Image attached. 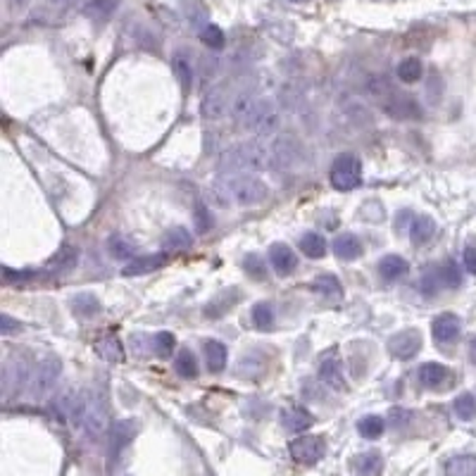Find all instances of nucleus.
Listing matches in <instances>:
<instances>
[{"label": "nucleus", "instance_id": "35", "mask_svg": "<svg viewBox=\"0 0 476 476\" xmlns=\"http://www.w3.org/2000/svg\"><path fill=\"white\" fill-rule=\"evenodd\" d=\"M174 369L179 377L184 379H196L198 377V360L196 355L191 350H179V355H176L174 360Z\"/></svg>", "mask_w": 476, "mask_h": 476}, {"label": "nucleus", "instance_id": "48", "mask_svg": "<svg viewBox=\"0 0 476 476\" xmlns=\"http://www.w3.org/2000/svg\"><path fill=\"white\" fill-rule=\"evenodd\" d=\"M469 360H472L474 365H476V336L472 339V343H469Z\"/></svg>", "mask_w": 476, "mask_h": 476}, {"label": "nucleus", "instance_id": "13", "mask_svg": "<svg viewBox=\"0 0 476 476\" xmlns=\"http://www.w3.org/2000/svg\"><path fill=\"white\" fill-rule=\"evenodd\" d=\"M167 253H158V255H138L133 258L129 265L124 267L122 274L124 276H141V274H151V272H158L167 265Z\"/></svg>", "mask_w": 476, "mask_h": 476}, {"label": "nucleus", "instance_id": "6", "mask_svg": "<svg viewBox=\"0 0 476 476\" xmlns=\"http://www.w3.org/2000/svg\"><path fill=\"white\" fill-rule=\"evenodd\" d=\"M288 450H291V457L296 459V462L301 464H314L319 462V459L324 457L326 453V443L322 436H301L296 438V441L288 446Z\"/></svg>", "mask_w": 476, "mask_h": 476}, {"label": "nucleus", "instance_id": "19", "mask_svg": "<svg viewBox=\"0 0 476 476\" xmlns=\"http://www.w3.org/2000/svg\"><path fill=\"white\" fill-rule=\"evenodd\" d=\"M334 253L343 262L357 260L362 255V240L357 238L355 234H341V236L334 240Z\"/></svg>", "mask_w": 476, "mask_h": 476}, {"label": "nucleus", "instance_id": "15", "mask_svg": "<svg viewBox=\"0 0 476 476\" xmlns=\"http://www.w3.org/2000/svg\"><path fill=\"white\" fill-rule=\"evenodd\" d=\"M238 301H240V291H238V288H224V291H219L217 296L212 298L210 303H207L205 317H210V319L222 317V314H227L229 310H231Z\"/></svg>", "mask_w": 476, "mask_h": 476}, {"label": "nucleus", "instance_id": "16", "mask_svg": "<svg viewBox=\"0 0 476 476\" xmlns=\"http://www.w3.org/2000/svg\"><path fill=\"white\" fill-rule=\"evenodd\" d=\"M281 424L286 431H293V433H303L307 431L310 426L314 424V417L310 415L305 408H286L281 412Z\"/></svg>", "mask_w": 476, "mask_h": 476}, {"label": "nucleus", "instance_id": "17", "mask_svg": "<svg viewBox=\"0 0 476 476\" xmlns=\"http://www.w3.org/2000/svg\"><path fill=\"white\" fill-rule=\"evenodd\" d=\"M108 253L115 260H133L138 258V245L129 236H124V234H112L108 238Z\"/></svg>", "mask_w": 476, "mask_h": 476}, {"label": "nucleus", "instance_id": "20", "mask_svg": "<svg viewBox=\"0 0 476 476\" xmlns=\"http://www.w3.org/2000/svg\"><path fill=\"white\" fill-rule=\"evenodd\" d=\"M79 265V248L77 245H62L60 250H57V255H53L50 260H48V269L50 272H67V269H74V267Z\"/></svg>", "mask_w": 476, "mask_h": 476}, {"label": "nucleus", "instance_id": "43", "mask_svg": "<svg viewBox=\"0 0 476 476\" xmlns=\"http://www.w3.org/2000/svg\"><path fill=\"white\" fill-rule=\"evenodd\" d=\"M31 276H34V272H31V269L15 272V269H10V267H5V269H3V281H5V283H12V281H26V279H31Z\"/></svg>", "mask_w": 476, "mask_h": 476}, {"label": "nucleus", "instance_id": "38", "mask_svg": "<svg viewBox=\"0 0 476 476\" xmlns=\"http://www.w3.org/2000/svg\"><path fill=\"white\" fill-rule=\"evenodd\" d=\"M453 410H455V415H457L462 421L474 419V417H476V398H474L472 393H462L453 403Z\"/></svg>", "mask_w": 476, "mask_h": 476}, {"label": "nucleus", "instance_id": "40", "mask_svg": "<svg viewBox=\"0 0 476 476\" xmlns=\"http://www.w3.org/2000/svg\"><path fill=\"white\" fill-rule=\"evenodd\" d=\"M243 267L255 281H262L267 276V267H265V262H262V258L258 253H250L248 258L243 260Z\"/></svg>", "mask_w": 476, "mask_h": 476}, {"label": "nucleus", "instance_id": "39", "mask_svg": "<svg viewBox=\"0 0 476 476\" xmlns=\"http://www.w3.org/2000/svg\"><path fill=\"white\" fill-rule=\"evenodd\" d=\"M253 324L258 326V329L267 331L272 329V324H274V310H272L269 303H258L253 307Z\"/></svg>", "mask_w": 476, "mask_h": 476}, {"label": "nucleus", "instance_id": "21", "mask_svg": "<svg viewBox=\"0 0 476 476\" xmlns=\"http://www.w3.org/2000/svg\"><path fill=\"white\" fill-rule=\"evenodd\" d=\"M95 352L103 357L105 362H124V348H122L117 336H103V339L95 341Z\"/></svg>", "mask_w": 476, "mask_h": 476}, {"label": "nucleus", "instance_id": "10", "mask_svg": "<svg viewBox=\"0 0 476 476\" xmlns=\"http://www.w3.org/2000/svg\"><path fill=\"white\" fill-rule=\"evenodd\" d=\"M82 426L88 431L91 438L103 436V431L108 429V408H105L103 400L88 398V410H86V417H84Z\"/></svg>", "mask_w": 476, "mask_h": 476}, {"label": "nucleus", "instance_id": "5", "mask_svg": "<svg viewBox=\"0 0 476 476\" xmlns=\"http://www.w3.org/2000/svg\"><path fill=\"white\" fill-rule=\"evenodd\" d=\"M62 374V362L57 357H46L39 367H36L34 381H31V393L34 398H46L53 388L57 386Z\"/></svg>", "mask_w": 476, "mask_h": 476}, {"label": "nucleus", "instance_id": "3", "mask_svg": "<svg viewBox=\"0 0 476 476\" xmlns=\"http://www.w3.org/2000/svg\"><path fill=\"white\" fill-rule=\"evenodd\" d=\"M243 124L248 131L260 133V136H269V133H274L276 129H279L281 115L272 100L258 98L253 103V108L248 110V115L243 117Z\"/></svg>", "mask_w": 476, "mask_h": 476}, {"label": "nucleus", "instance_id": "8", "mask_svg": "<svg viewBox=\"0 0 476 476\" xmlns=\"http://www.w3.org/2000/svg\"><path fill=\"white\" fill-rule=\"evenodd\" d=\"M421 350V334L417 329H405L388 339V352L395 360H412Z\"/></svg>", "mask_w": 476, "mask_h": 476}, {"label": "nucleus", "instance_id": "22", "mask_svg": "<svg viewBox=\"0 0 476 476\" xmlns=\"http://www.w3.org/2000/svg\"><path fill=\"white\" fill-rule=\"evenodd\" d=\"M172 69L179 79L181 88L191 91V84H193V67H191V55L186 50H176L172 55Z\"/></svg>", "mask_w": 476, "mask_h": 476}, {"label": "nucleus", "instance_id": "41", "mask_svg": "<svg viewBox=\"0 0 476 476\" xmlns=\"http://www.w3.org/2000/svg\"><path fill=\"white\" fill-rule=\"evenodd\" d=\"M155 355L158 357H169L172 355V350H174V336L169 334V331H160L158 336H155Z\"/></svg>", "mask_w": 476, "mask_h": 476}, {"label": "nucleus", "instance_id": "27", "mask_svg": "<svg viewBox=\"0 0 476 476\" xmlns=\"http://www.w3.org/2000/svg\"><path fill=\"white\" fill-rule=\"evenodd\" d=\"M448 476H476V455H457L446 462Z\"/></svg>", "mask_w": 476, "mask_h": 476}, {"label": "nucleus", "instance_id": "9", "mask_svg": "<svg viewBox=\"0 0 476 476\" xmlns=\"http://www.w3.org/2000/svg\"><path fill=\"white\" fill-rule=\"evenodd\" d=\"M227 110H229V103H227V91H224V86H215V88H210L205 95H202L200 112H202V117H205V120H210V122L224 120Z\"/></svg>", "mask_w": 476, "mask_h": 476}, {"label": "nucleus", "instance_id": "2", "mask_svg": "<svg viewBox=\"0 0 476 476\" xmlns=\"http://www.w3.org/2000/svg\"><path fill=\"white\" fill-rule=\"evenodd\" d=\"M269 153L267 148L258 146V143H240V146L231 148L224 153L222 158V172L229 174H253L260 172L269 164Z\"/></svg>", "mask_w": 476, "mask_h": 476}, {"label": "nucleus", "instance_id": "7", "mask_svg": "<svg viewBox=\"0 0 476 476\" xmlns=\"http://www.w3.org/2000/svg\"><path fill=\"white\" fill-rule=\"evenodd\" d=\"M136 433H138L136 419H122L112 426V433H110V462L112 464H120L122 453L131 446V441L136 438Z\"/></svg>", "mask_w": 476, "mask_h": 476}, {"label": "nucleus", "instance_id": "29", "mask_svg": "<svg viewBox=\"0 0 476 476\" xmlns=\"http://www.w3.org/2000/svg\"><path fill=\"white\" fill-rule=\"evenodd\" d=\"M301 250L307 255V258L319 260V258H324V253H326V240H324V236H319V234L307 231L301 238Z\"/></svg>", "mask_w": 476, "mask_h": 476}, {"label": "nucleus", "instance_id": "25", "mask_svg": "<svg viewBox=\"0 0 476 476\" xmlns=\"http://www.w3.org/2000/svg\"><path fill=\"white\" fill-rule=\"evenodd\" d=\"M408 272H410L408 260L400 258V255H386V258L379 262V274H381L386 281L400 279V276H405Z\"/></svg>", "mask_w": 476, "mask_h": 476}, {"label": "nucleus", "instance_id": "44", "mask_svg": "<svg viewBox=\"0 0 476 476\" xmlns=\"http://www.w3.org/2000/svg\"><path fill=\"white\" fill-rule=\"evenodd\" d=\"M17 329H22V326H19V322H15L10 314H3V317H0V334H3V336L15 334Z\"/></svg>", "mask_w": 476, "mask_h": 476}, {"label": "nucleus", "instance_id": "32", "mask_svg": "<svg viewBox=\"0 0 476 476\" xmlns=\"http://www.w3.org/2000/svg\"><path fill=\"white\" fill-rule=\"evenodd\" d=\"M421 72H424V65H421L419 57H405L398 65V79L405 84H415L421 79Z\"/></svg>", "mask_w": 476, "mask_h": 476}, {"label": "nucleus", "instance_id": "33", "mask_svg": "<svg viewBox=\"0 0 476 476\" xmlns=\"http://www.w3.org/2000/svg\"><path fill=\"white\" fill-rule=\"evenodd\" d=\"M72 307L74 314H79V317H93V314L100 312V303L93 293H79L72 301Z\"/></svg>", "mask_w": 476, "mask_h": 476}, {"label": "nucleus", "instance_id": "11", "mask_svg": "<svg viewBox=\"0 0 476 476\" xmlns=\"http://www.w3.org/2000/svg\"><path fill=\"white\" fill-rule=\"evenodd\" d=\"M319 379H322V383H326V386L334 390L345 388L343 365H341L336 352H329L326 357H322V362H319Z\"/></svg>", "mask_w": 476, "mask_h": 476}, {"label": "nucleus", "instance_id": "18", "mask_svg": "<svg viewBox=\"0 0 476 476\" xmlns=\"http://www.w3.org/2000/svg\"><path fill=\"white\" fill-rule=\"evenodd\" d=\"M436 236V222L429 215H419L412 219L410 227V240L415 245H426L429 240Z\"/></svg>", "mask_w": 476, "mask_h": 476}, {"label": "nucleus", "instance_id": "46", "mask_svg": "<svg viewBox=\"0 0 476 476\" xmlns=\"http://www.w3.org/2000/svg\"><path fill=\"white\" fill-rule=\"evenodd\" d=\"M390 421H393L395 426H403L405 421H410V412H405V410H393V412H390Z\"/></svg>", "mask_w": 476, "mask_h": 476}, {"label": "nucleus", "instance_id": "4", "mask_svg": "<svg viewBox=\"0 0 476 476\" xmlns=\"http://www.w3.org/2000/svg\"><path fill=\"white\" fill-rule=\"evenodd\" d=\"M331 186L336 191H352L360 186L362 181V162L357 155L352 153H343L334 160L331 164V172H329Z\"/></svg>", "mask_w": 476, "mask_h": 476}, {"label": "nucleus", "instance_id": "42", "mask_svg": "<svg viewBox=\"0 0 476 476\" xmlns=\"http://www.w3.org/2000/svg\"><path fill=\"white\" fill-rule=\"evenodd\" d=\"M210 227H212V217H210V212H207V207L198 205L196 207V231L205 234V231H210Z\"/></svg>", "mask_w": 476, "mask_h": 476}, {"label": "nucleus", "instance_id": "34", "mask_svg": "<svg viewBox=\"0 0 476 476\" xmlns=\"http://www.w3.org/2000/svg\"><path fill=\"white\" fill-rule=\"evenodd\" d=\"M436 279L443 288H459L462 286V272H459V267L455 265V262L448 260L446 265L436 272Z\"/></svg>", "mask_w": 476, "mask_h": 476}, {"label": "nucleus", "instance_id": "23", "mask_svg": "<svg viewBox=\"0 0 476 476\" xmlns=\"http://www.w3.org/2000/svg\"><path fill=\"white\" fill-rule=\"evenodd\" d=\"M352 467H355L357 476H379L383 469V457L379 453L369 450V453H362L357 455L355 459H352Z\"/></svg>", "mask_w": 476, "mask_h": 476}, {"label": "nucleus", "instance_id": "36", "mask_svg": "<svg viewBox=\"0 0 476 476\" xmlns=\"http://www.w3.org/2000/svg\"><path fill=\"white\" fill-rule=\"evenodd\" d=\"M357 431H360L362 438H369V441H374V438H379L383 431H386V421L381 419V417L377 415H369L365 419H360V424H357Z\"/></svg>", "mask_w": 476, "mask_h": 476}, {"label": "nucleus", "instance_id": "37", "mask_svg": "<svg viewBox=\"0 0 476 476\" xmlns=\"http://www.w3.org/2000/svg\"><path fill=\"white\" fill-rule=\"evenodd\" d=\"M200 39L202 44L207 48H212V50H222L224 44H227V36H224V31L219 29L217 24H205L200 29Z\"/></svg>", "mask_w": 476, "mask_h": 476}, {"label": "nucleus", "instance_id": "12", "mask_svg": "<svg viewBox=\"0 0 476 476\" xmlns=\"http://www.w3.org/2000/svg\"><path fill=\"white\" fill-rule=\"evenodd\" d=\"M459 329H462V322H459L457 314H453V312L438 314L431 326L433 341H436V343H453V341L457 339Z\"/></svg>", "mask_w": 476, "mask_h": 476}, {"label": "nucleus", "instance_id": "49", "mask_svg": "<svg viewBox=\"0 0 476 476\" xmlns=\"http://www.w3.org/2000/svg\"><path fill=\"white\" fill-rule=\"evenodd\" d=\"M291 3H305V0H291Z\"/></svg>", "mask_w": 476, "mask_h": 476}, {"label": "nucleus", "instance_id": "31", "mask_svg": "<svg viewBox=\"0 0 476 476\" xmlns=\"http://www.w3.org/2000/svg\"><path fill=\"white\" fill-rule=\"evenodd\" d=\"M189 245H191V234H189V229H184V227L169 229L162 238L164 250H186Z\"/></svg>", "mask_w": 476, "mask_h": 476}, {"label": "nucleus", "instance_id": "1", "mask_svg": "<svg viewBox=\"0 0 476 476\" xmlns=\"http://www.w3.org/2000/svg\"><path fill=\"white\" fill-rule=\"evenodd\" d=\"M215 196L219 205H231V202H238V205H260V202L267 200L269 189L260 179H255V176L229 174L219 179V184L215 186Z\"/></svg>", "mask_w": 476, "mask_h": 476}, {"label": "nucleus", "instance_id": "28", "mask_svg": "<svg viewBox=\"0 0 476 476\" xmlns=\"http://www.w3.org/2000/svg\"><path fill=\"white\" fill-rule=\"evenodd\" d=\"M117 5H120V0H91L84 8V15L88 19H95V22H103V19H108L115 12Z\"/></svg>", "mask_w": 476, "mask_h": 476}, {"label": "nucleus", "instance_id": "26", "mask_svg": "<svg viewBox=\"0 0 476 476\" xmlns=\"http://www.w3.org/2000/svg\"><path fill=\"white\" fill-rule=\"evenodd\" d=\"M446 379H448V367L441 365V362H426L419 369V381L426 388H438Z\"/></svg>", "mask_w": 476, "mask_h": 476}, {"label": "nucleus", "instance_id": "47", "mask_svg": "<svg viewBox=\"0 0 476 476\" xmlns=\"http://www.w3.org/2000/svg\"><path fill=\"white\" fill-rule=\"evenodd\" d=\"M31 3H34V0H8V5H10V10H12V12H19V10L29 8Z\"/></svg>", "mask_w": 476, "mask_h": 476}, {"label": "nucleus", "instance_id": "45", "mask_svg": "<svg viewBox=\"0 0 476 476\" xmlns=\"http://www.w3.org/2000/svg\"><path fill=\"white\" fill-rule=\"evenodd\" d=\"M464 267H467V272L476 274V248L464 250Z\"/></svg>", "mask_w": 476, "mask_h": 476}, {"label": "nucleus", "instance_id": "24", "mask_svg": "<svg viewBox=\"0 0 476 476\" xmlns=\"http://www.w3.org/2000/svg\"><path fill=\"white\" fill-rule=\"evenodd\" d=\"M202 350H205L207 369H210L212 374H219L227 367V345H224L222 341H205Z\"/></svg>", "mask_w": 476, "mask_h": 476}, {"label": "nucleus", "instance_id": "30", "mask_svg": "<svg viewBox=\"0 0 476 476\" xmlns=\"http://www.w3.org/2000/svg\"><path fill=\"white\" fill-rule=\"evenodd\" d=\"M312 291H317L319 296H324V298H341V296H343L341 281L336 279L334 274L317 276V279H314V283H312Z\"/></svg>", "mask_w": 476, "mask_h": 476}, {"label": "nucleus", "instance_id": "14", "mask_svg": "<svg viewBox=\"0 0 476 476\" xmlns=\"http://www.w3.org/2000/svg\"><path fill=\"white\" fill-rule=\"evenodd\" d=\"M269 262H272V267L276 269V274H281V276L291 274V272L298 267L296 253H293L291 245H286V243H274V245H272V248H269Z\"/></svg>", "mask_w": 476, "mask_h": 476}]
</instances>
